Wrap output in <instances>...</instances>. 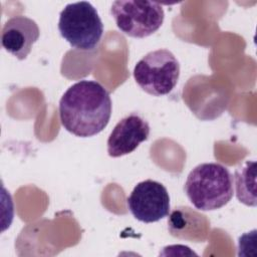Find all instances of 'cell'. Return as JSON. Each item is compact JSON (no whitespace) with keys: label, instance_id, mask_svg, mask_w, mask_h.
I'll list each match as a JSON object with an SVG mask.
<instances>
[{"label":"cell","instance_id":"cell-8","mask_svg":"<svg viewBox=\"0 0 257 257\" xmlns=\"http://www.w3.org/2000/svg\"><path fill=\"white\" fill-rule=\"evenodd\" d=\"M40 30L37 23L27 16H13L3 25L1 44L19 60L25 59L33 44L38 40Z\"/></svg>","mask_w":257,"mask_h":257},{"label":"cell","instance_id":"cell-1","mask_svg":"<svg viewBox=\"0 0 257 257\" xmlns=\"http://www.w3.org/2000/svg\"><path fill=\"white\" fill-rule=\"evenodd\" d=\"M58 108L60 122L67 132L88 138L108 124L112 104L109 92L99 82L82 79L66 89Z\"/></svg>","mask_w":257,"mask_h":257},{"label":"cell","instance_id":"cell-10","mask_svg":"<svg viewBox=\"0 0 257 257\" xmlns=\"http://www.w3.org/2000/svg\"><path fill=\"white\" fill-rule=\"evenodd\" d=\"M255 167L256 163L254 161H246L236 169L234 175L237 199L251 207L256 206Z\"/></svg>","mask_w":257,"mask_h":257},{"label":"cell","instance_id":"cell-5","mask_svg":"<svg viewBox=\"0 0 257 257\" xmlns=\"http://www.w3.org/2000/svg\"><path fill=\"white\" fill-rule=\"evenodd\" d=\"M117 28L135 38H145L162 26L165 18L163 7L152 1L117 0L110 8Z\"/></svg>","mask_w":257,"mask_h":257},{"label":"cell","instance_id":"cell-4","mask_svg":"<svg viewBox=\"0 0 257 257\" xmlns=\"http://www.w3.org/2000/svg\"><path fill=\"white\" fill-rule=\"evenodd\" d=\"M134 78L147 93L161 96L170 93L180 77V63L168 49L147 53L135 65Z\"/></svg>","mask_w":257,"mask_h":257},{"label":"cell","instance_id":"cell-7","mask_svg":"<svg viewBox=\"0 0 257 257\" xmlns=\"http://www.w3.org/2000/svg\"><path fill=\"white\" fill-rule=\"evenodd\" d=\"M150 136V124L137 112L121 118L107 139V154L118 158L133 153Z\"/></svg>","mask_w":257,"mask_h":257},{"label":"cell","instance_id":"cell-3","mask_svg":"<svg viewBox=\"0 0 257 257\" xmlns=\"http://www.w3.org/2000/svg\"><path fill=\"white\" fill-rule=\"evenodd\" d=\"M60 35L78 50H92L99 44L103 24L96 9L87 1L67 4L59 14Z\"/></svg>","mask_w":257,"mask_h":257},{"label":"cell","instance_id":"cell-6","mask_svg":"<svg viewBox=\"0 0 257 257\" xmlns=\"http://www.w3.org/2000/svg\"><path fill=\"white\" fill-rule=\"evenodd\" d=\"M133 216L144 223H154L170 213V196L166 187L153 180L136 185L126 200Z\"/></svg>","mask_w":257,"mask_h":257},{"label":"cell","instance_id":"cell-9","mask_svg":"<svg viewBox=\"0 0 257 257\" xmlns=\"http://www.w3.org/2000/svg\"><path fill=\"white\" fill-rule=\"evenodd\" d=\"M168 229L172 236L191 242H204L210 233L205 215L185 206L176 207L169 216Z\"/></svg>","mask_w":257,"mask_h":257},{"label":"cell","instance_id":"cell-2","mask_svg":"<svg viewBox=\"0 0 257 257\" xmlns=\"http://www.w3.org/2000/svg\"><path fill=\"white\" fill-rule=\"evenodd\" d=\"M184 190L196 209L217 210L227 205L233 197V177L221 164L203 163L189 173Z\"/></svg>","mask_w":257,"mask_h":257}]
</instances>
